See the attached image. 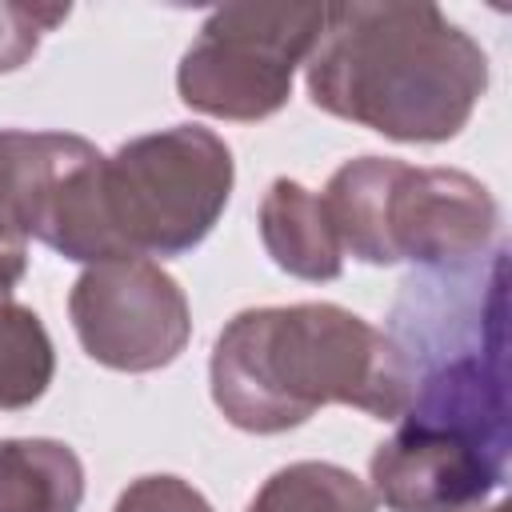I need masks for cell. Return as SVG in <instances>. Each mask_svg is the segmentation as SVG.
Instances as JSON below:
<instances>
[{
	"label": "cell",
	"mask_w": 512,
	"mask_h": 512,
	"mask_svg": "<svg viewBox=\"0 0 512 512\" xmlns=\"http://www.w3.org/2000/svg\"><path fill=\"white\" fill-rule=\"evenodd\" d=\"M260 240L276 268L300 280H336L344 272V248L328 220L324 200L300 180H272L260 204Z\"/></svg>",
	"instance_id": "obj_9"
},
{
	"label": "cell",
	"mask_w": 512,
	"mask_h": 512,
	"mask_svg": "<svg viewBox=\"0 0 512 512\" xmlns=\"http://www.w3.org/2000/svg\"><path fill=\"white\" fill-rule=\"evenodd\" d=\"M100 148L72 132H0V244L24 248L40 236L60 184Z\"/></svg>",
	"instance_id": "obj_8"
},
{
	"label": "cell",
	"mask_w": 512,
	"mask_h": 512,
	"mask_svg": "<svg viewBox=\"0 0 512 512\" xmlns=\"http://www.w3.org/2000/svg\"><path fill=\"white\" fill-rule=\"evenodd\" d=\"M232 176V152L212 128L172 124L76 164L36 240L80 264L180 256L216 228Z\"/></svg>",
	"instance_id": "obj_3"
},
{
	"label": "cell",
	"mask_w": 512,
	"mask_h": 512,
	"mask_svg": "<svg viewBox=\"0 0 512 512\" xmlns=\"http://www.w3.org/2000/svg\"><path fill=\"white\" fill-rule=\"evenodd\" d=\"M68 16L64 8H40V4H0V72H16L24 68L36 48L40 36L48 28H56Z\"/></svg>",
	"instance_id": "obj_13"
},
{
	"label": "cell",
	"mask_w": 512,
	"mask_h": 512,
	"mask_svg": "<svg viewBox=\"0 0 512 512\" xmlns=\"http://www.w3.org/2000/svg\"><path fill=\"white\" fill-rule=\"evenodd\" d=\"M56 372V352L40 316L0 296V412L36 404Z\"/></svg>",
	"instance_id": "obj_12"
},
{
	"label": "cell",
	"mask_w": 512,
	"mask_h": 512,
	"mask_svg": "<svg viewBox=\"0 0 512 512\" xmlns=\"http://www.w3.org/2000/svg\"><path fill=\"white\" fill-rule=\"evenodd\" d=\"M304 80L328 116L388 140L440 144L472 120L488 56L436 4H324Z\"/></svg>",
	"instance_id": "obj_2"
},
{
	"label": "cell",
	"mask_w": 512,
	"mask_h": 512,
	"mask_svg": "<svg viewBox=\"0 0 512 512\" xmlns=\"http://www.w3.org/2000/svg\"><path fill=\"white\" fill-rule=\"evenodd\" d=\"M408 420L372 452V496L388 512H452L500 484V380L460 360L424 384Z\"/></svg>",
	"instance_id": "obj_5"
},
{
	"label": "cell",
	"mask_w": 512,
	"mask_h": 512,
	"mask_svg": "<svg viewBox=\"0 0 512 512\" xmlns=\"http://www.w3.org/2000/svg\"><path fill=\"white\" fill-rule=\"evenodd\" d=\"M340 248L364 264H444L488 248L496 232L492 192L460 168H412L392 156H360L320 192Z\"/></svg>",
	"instance_id": "obj_4"
},
{
	"label": "cell",
	"mask_w": 512,
	"mask_h": 512,
	"mask_svg": "<svg viewBox=\"0 0 512 512\" xmlns=\"http://www.w3.org/2000/svg\"><path fill=\"white\" fill-rule=\"evenodd\" d=\"M112 512H212V504L180 476H140L120 492Z\"/></svg>",
	"instance_id": "obj_14"
},
{
	"label": "cell",
	"mask_w": 512,
	"mask_h": 512,
	"mask_svg": "<svg viewBox=\"0 0 512 512\" xmlns=\"http://www.w3.org/2000/svg\"><path fill=\"white\" fill-rule=\"evenodd\" d=\"M452 512H508V504H504V500H496V504L472 500V504H464V508H452Z\"/></svg>",
	"instance_id": "obj_16"
},
{
	"label": "cell",
	"mask_w": 512,
	"mask_h": 512,
	"mask_svg": "<svg viewBox=\"0 0 512 512\" xmlns=\"http://www.w3.org/2000/svg\"><path fill=\"white\" fill-rule=\"evenodd\" d=\"M84 464L64 440H0V512H76Z\"/></svg>",
	"instance_id": "obj_10"
},
{
	"label": "cell",
	"mask_w": 512,
	"mask_h": 512,
	"mask_svg": "<svg viewBox=\"0 0 512 512\" xmlns=\"http://www.w3.org/2000/svg\"><path fill=\"white\" fill-rule=\"evenodd\" d=\"M24 268H28V252L0 244V296H12V288L24 280Z\"/></svg>",
	"instance_id": "obj_15"
},
{
	"label": "cell",
	"mask_w": 512,
	"mask_h": 512,
	"mask_svg": "<svg viewBox=\"0 0 512 512\" xmlns=\"http://www.w3.org/2000/svg\"><path fill=\"white\" fill-rule=\"evenodd\" d=\"M212 400L256 436L288 432L324 404L400 420L416 400L404 348L340 304L236 312L212 344Z\"/></svg>",
	"instance_id": "obj_1"
},
{
	"label": "cell",
	"mask_w": 512,
	"mask_h": 512,
	"mask_svg": "<svg viewBox=\"0 0 512 512\" xmlns=\"http://www.w3.org/2000/svg\"><path fill=\"white\" fill-rule=\"evenodd\" d=\"M68 316L84 352L116 372H156L192 336L184 288L144 256L88 264L68 292Z\"/></svg>",
	"instance_id": "obj_7"
},
{
	"label": "cell",
	"mask_w": 512,
	"mask_h": 512,
	"mask_svg": "<svg viewBox=\"0 0 512 512\" xmlns=\"http://www.w3.org/2000/svg\"><path fill=\"white\" fill-rule=\"evenodd\" d=\"M324 4H224L188 44L176 68L180 100L216 120H264L292 96L296 64L308 60Z\"/></svg>",
	"instance_id": "obj_6"
},
{
	"label": "cell",
	"mask_w": 512,
	"mask_h": 512,
	"mask_svg": "<svg viewBox=\"0 0 512 512\" xmlns=\"http://www.w3.org/2000/svg\"><path fill=\"white\" fill-rule=\"evenodd\" d=\"M248 512H376V496L340 464L300 460L272 472Z\"/></svg>",
	"instance_id": "obj_11"
}]
</instances>
